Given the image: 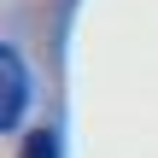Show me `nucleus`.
<instances>
[{
    "label": "nucleus",
    "instance_id": "obj_2",
    "mask_svg": "<svg viewBox=\"0 0 158 158\" xmlns=\"http://www.w3.org/2000/svg\"><path fill=\"white\" fill-rule=\"evenodd\" d=\"M18 158H59V135H53V129H35V135L23 141Z\"/></svg>",
    "mask_w": 158,
    "mask_h": 158
},
{
    "label": "nucleus",
    "instance_id": "obj_1",
    "mask_svg": "<svg viewBox=\"0 0 158 158\" xmlns=\"http://www.w3.org/2000/svg\"><path fill=\"white\" fill-rule=\"evenodd\" d=\"M0 123L12 129L18 117H23V100H29V76H23V59H18V47H6L0 53Z\"/></svg>",
    "mask_w": 158,
    "mask_h": 158
}]
</instances>
